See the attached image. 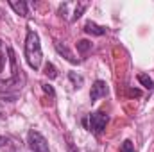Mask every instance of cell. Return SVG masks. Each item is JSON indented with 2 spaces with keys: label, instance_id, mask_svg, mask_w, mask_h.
Here are the masks:
<instances>
[{
  "label": "cell",
  "instance_id": "obj_15",
  "mask_svg": "<svg viewBox=\"0 0 154 152\" xmlns=\"http://www.w3.org/2000/svg\"><path fill=\"white\" fill-rule=\"evenodd\" d=\"M41 88H43V91H45L47 95H50V97H56V91H54V88H52L50 84H41Z\"/></svg>",
  "mask_w": 154,
  "mask_h": 152
},
{
  "label": "cell",
  "instance_id": "obj_11",
  "mask_svg": "<svg viewBox=\"0 0 154 152\" xmlns=\"http://www.w3.org/2000/svg\"><path fill=\"white\" fill-rule=\"evenodd\" d=\"M77 50L81 54H86L88 50H91V43L88 39H81V41H77Z\"/></svg>",
  "mask_w": 154,
  "mask_h": 152
},
{
  "label": "cell",
  "instance_id": "obj_18",
  "mask_svg": "<svg viewBox=\"0 0 154 152\" xmlns=\"http://www.w3.org/2000/svg\"><path fill=\"white\" fill-rule=\"evenodd\" d=\"M70 152H75V150H74V149H70Z\"/></svg>",
  "mask_w": 154,
  "mask_h": 152
},
{
  "label": "cell",
  "instance_id": "obj_2",
  "mask_svg": "<svg viewBox=\"0 0 154 152\" xmlns=\"http://www.w3.org/2000/svg\"><path fill=\"white\" fill-rule=\"evenodd\" d=\"M25 59L32 70H39L41 61H43V52H41L38 32L32 29L27 31V38H25Z\"/></svg>",
  "mask_w": 154,
  "mask_h": 152
},
{
  "label": "cell",
  "instance_id": "obj_4",
  "mask_svg": "<svg viewBox=\"0 0 154 152\" xmlns=\"http://www.w3.org/2000/svg\"><path fill=\"white\" fill-rule=\"evenodd\" d=\"M86 7H88L86 2H65L59 5V14L65 16L68 22H75L81 18V14L84 13Z\"/></svg>",
  "mask_w": 154,
  "mask_h": 152
},
{
  "label": "cell",
  "instance_id": "obj_5",
  "mask_svg": "<svg viewBox=\"0 0 154 152\" xmlns=\"http://www.w3.org/2000/svg\"><path fill=\"white\" fill-rule=\"evenodd\" d=\"M27 143H29V149L32 152H48V143H47L45 136L41 132H38V131H34V129L29 131Z\"/></svg>",
  "mask_w": 154,
  "mask_h": 152
},
{
  "label": "cell",
  "instance_id": "obj_8",
  "mask_svg": "<svg viewBox=\"0 0 154 152\" xmlns=\"http://www.w3.org/2000/svg\"><path fill=\"white\" fill-rule=\"evenodd\" d=\"M56 50H57L61 56H65V59H66V61H70V63H74V65H75V63H79V59H77V57H74V54L68 50V47H66V45H63L61 41H56Z\"/></svg>",
  "mask_w": 154,
  "mask_h": 152
},
{
  "label": "cell",
  "instance_id": "obj_13",
  "mask_svg": "<svg viewBox=\"0 0 154 152\" xmlns=\"http://www.w3.org/2000/svg\"><path fill=\"white\" fill-rule=\"evenodd\" d=\"M45 75L48 77V79H56L57 77V72H56V66L52 65V63H47L45 65V72H43Z\"/></svg>",
  "mask_w": 154,
  "mask_h": 152
},
{
  "label": "cell",
  "instance_id": "obj_1",
  "mask_svg": "<svg viewBox=\"0 0 154 152\" xmlns=\"http://www.w3.org/2000/svg\"><path fill=\"white\" fill-rule=\"evenodd\" d=\"M20 72L22 70H18L13 48L0 41V93H7L16 88H22Z\"/></svg>",
  "mask_w": 154,
  "mask_h": 152
},
{
  "label": "cell",
  "instance_id": "obj_9",
  "mask_svg": "<svg viewBox=\"0 0 154 152\" xmlns=\"http://www.w3.org/2000/svg\"><path fill=\"white\" fill-rule=\"evenodd\" d=\"M84 31L88 34H93V36H104L106 34V27H100L95 22H86L84 23Z\"/></svg>",
  "mask_w": 154,
  "mask_h": 152
},
{
  "label": "cell",
  "instance_id": "obj_16",
  "mask_svg": "<svg viewBox=\"0 0 154 152\" xmlns=\"http://www.w3.org/2000/svg\"><path fill=\"white\" fill-rule=\"evenodd\" d=\"M129 95H131V97H142V91H140V90L131 88V90H129Z\"/></svg>",
  "mask_w": 154,
  "mask_h": 152
},
{
  "label": "cell",
  "instance_id": "obj_7",
  "mask_svg": "<svg viewBox=\"0 0 154 152\" xmlns=\"http://www.w3.org/2000/svg\"><path fill=\"white\" fill-rule=\"evenodd\" d=\"M9 7H11V9H13L16 14L23 16V18H27V16H29V11H27L29 4H27V2H23V0H20V2H14V0H11V2H9Z\"/></svg>",
  "mask_w": 154,
  "mask_h": 152
},
{
  "label": "cell",
  "instance_id": "obj_10",
  "mask_svg": "<svg viewBox=\"0 0 154 152\" xmlns=\"http://www.w3.org/2000/svg\"><path fill=\"white\" fill-rule=\"evenodd\" d=\"M138 81H140V82L143 84V88H147L149 91L154 88V81L149 75H145V74H140V75H138Z\"/></svg>",
  "mask_w": 154,
  "mask_h": 152
},
{
  "label": "cell",
  "instance_id": "obj_6",
  "mask_svg": "<svg viewBox=\"0 0 154 152\" xmlns=\"http://www.w3.org/2000/svg\"><path fill=\"white\" fill-rule=\"evenodd\" d=\"M108 93H109L108 84H106L104 81H95L93 86H91V91H90V99H91V102H95V100H99L100 97H106Z\"/></svg>",
  "mask_w": 154,
  "mask_h": 152
},
{
  "label": "cell",
  "instance_id": "obj_12",
  "mask_svg": "<svg viewBox=\"0 0 154 152\" xmlns=\"http://www.w3.org/2000/svg\"><path fill=\"white\" fill-rule=\"evenodd\" d=\"M68 79L74 82V86H75V88H81V86L84 84V79H82V75H77L75 72H70V74H68Z\"/></svg>",
  "mask_w": 154,
  "mask_h": 152
},
{
  "label": "cell",
  "instance_id": "obj_3",
  "mask_svg": "<svg viewBox=\"0 0 154 152\" xmlns=\"http://www.w3.org/2000/svg\"><path fill=\"white\" fill-rule=\"evenodd\" d=\"M108 122H109V116L104 113V111L90 113V114H88V118H84V120H82V123L88 127V131H91V132H93V134H97V136L106 129Z\"/></svg>",
  "mask_w": 154,
  "mask_h": 152
},
{
  "label": "cell",
  "instance_id": "obj_17",
  "mask_svg": "<svg viewBox=\"0 0 154 152\" xmlns=\"http://www.w3.org/2000/svg\"><path fill=\"white\" fill-rule=\"evenodd\" d=\"M7 143H9V140H7L5 136H0V147H5Z\"/></svg>",
  "mask_w": 154,
  "mask_h": 152
},
{
  "label": "cell",
  "instance_id": "obj_14",
  "mask_svg": "<svg viewBox=\"0 0 154 152\" xmlns=\"http://www.w3.org/2000/svg\"><path fill=\"white\" fill-rule=\"evenodd\" d=\"M120 152H136L134 143H133L131 140H125V141L122 143V147H120Z\"/></svg>",
  "mask_w": 154,
  "mask_h": 152
}]
</instances>
